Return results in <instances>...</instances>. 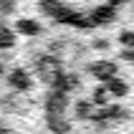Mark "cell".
Listing matches in <instances>:
<instances>
[{
  "label": "cell",
  "mask_w": 134,
  "mask_h": 134,
  "mask_svg": "<svg viewBox=\"0 0 134 134\" xmlns=\"http://www.w3.org/2000/svg\"><path fill=\"white\" fill-rule=\"evenodd\" d=\"M51 3L66 18L83 20V18H96V15L106 13L116 0H51Z\"/></svg>",
  "instance_id": "1"
}]
</instances>
